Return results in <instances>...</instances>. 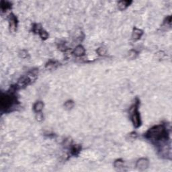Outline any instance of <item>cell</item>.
Here are the masks:
<instances>
[{
    "label": "cell",
    "instance_id": "3957f363",
    "mask_svg": "<svg viewBox=\"0 0 172 172\" xmlns=\"http://www.w3.org/2000/svg\"><path fill=\"white\" fill-rule=\"evenodd\" d=\"M140 105V100L138 98H136L134 104L132 106L130 109V116L132 123L136 128H139L141 125V114L138 111V107Z\"/></svg>",
    "mask_w": 172,
    "mask_h": 172
},
{
    "label": "cell",
    "instance_id": "7a4b0ae2",
    "mask_svg": "<svg viewBox=\"0 0 172 172\" xmlns=\"http://www.w3.org/2000/svg\"><path fill=\"white\" fill-rule=\"evenodd\" d=\"M18 89V87L15 86H11L9 90L5 93H1L0 106H1V112L8 113L13 111L16 107H18L19 102L17 96H16V91Z\"/></svg>",
    "mask_w": 172,
    "mask_h": 172
},
{
    "label": "cell",
    "instance_id": "e0dca14e",
    "mask_svg": "<svg viewBox=\"0 0 172 172\" xmlns=\"http://www.w3.org/2000/svg\"><path fill=\"white\" fill-rule=\"evenodd\" d=\"M56 65V61H50L49 62L47 63L46 65V67L48 68H51V67H54Z\"/></svg>",
    "mask_w": 172,
    "mask_h": 172
},
{
    "label": "cell",
    "instance_id": "7c38bea8",
    "mask_svg": "<svg viewBox=\"0 0 172 172\" xmlns=\"http://www.w3.org/2000/svg\"><path fill=\"white\" fill-rule=\"evenodd\" d=\"M114 166L115 168L118 169V170H121V168L124 169V161L121 159H117L114 161Z\"/></svg>",
    "mask_w": 172,
    "mask_h": 172
},
{
    "label": "cell",
    "instance_id": "9c48e42d",
    "mask_svg": "<svg viewBox=\"0 0 172 172\" xmlns=\"http://www.w3.org/2000/svg\"><path fill=\"white\" fill-rule=\"evenodd\" d=\"M44 108V103L42 101H38L33 106V110L36 114L42 113V110Z\"/></svg>",
    "mask_w": 172,
    "mask_h": 172
},
{
    "label": "cell",
    "instance_id": "277c9868",
    "mask_svg": "<svg viewBox=\"0 0 172 172\" xmlns=\"http://www.w3.org/2000/svg\"><path fill=\"white\" fill-rule=\"evenodd\" d=\"M8 22H9V28L10 32H15L17 30L18 26V19L17 17L14 14L11 13L8 16Z\"/></svg>",
    "mask_w": 172,
    "mask_h": 172
},
{
    "label": "cell",
    "instance_id": "9a60e30c",
    "mask_svg": "<svg viewBox=\"0 0 172 172\" xmlns=\"http://www.w3.org/2000/svg\"><path fill=\"white\" fill-rule=\"evenodd\" d=\"M97 53H98L99 55H105L106 53V49L103 47H100L97 50Z\"/></svg>",
    "mask_w": 172,
    "mask_h": 172
},
{
    "label": "cell",
    "instance_id": "8fae6325",
    "mask_svg": "<svg viewBox=\"0 0 172 172\" xmlns=\"http://www.w3.org/2000/svg\"><path fill=\"white\" fill-rule=\"evenodd\" d=\"M11 4L9 3L8 1H1V11H6L8 9H11Z\"/></svg>",
    "mask_w": 172,
    "mask_h": 172
},
{
    "label": "cell",
    "instance_id": "30bf717a",
    "mask_svg": "<svg viewBox=\"0 0 172 172\" xmlns=\"http://www.w3.org/2000/svg\"><path fill=\"white\" fill-rule=\"evenodd\" d=\"M132 4L131 1H121L118 3V7L120 10H124Z\"/></svg>",
    "mask_w": 172,
    "mask_h": 172
},
{
    "label": "cell",
    "instance_id": "5bb4252c",
    "mask_svg": "<svg viewBox=\"0 0 172 172\" xmlns=\"http://www.w3.org/2000/svg\"><path fill=\"white\" fill-rule=\"evenodd\" d=\"M64 106L65 108V109H67V110L72 109V108H74V101H72V100L67 101V102L65 103Z\"/></svg>",
    "mask_w": 172,
    "mask_h": 172
},
{
    "label": "cell",
    "instance_id": "8992f818",
    "mask_svg": "<svg viewBox=\"0 0 172 172\" xmlns=\"http://www.w3.org/2000/svg\"><path fill=\"white\" fill-rule=\"evenodd\" d=\"M143 31L142 30L138 29V28L135 27L133 29V34H132V39H133L134 41H138V40H139L141 36H143Z\"/></svg>",
    "mask_w": 172,
    "mask_h": 172
},
{
    "label": "cell",
    "instance_id": "ba28073f",
    "mask_svg": "<svg viewBox=\"0 0 172 172\" xmlns=\"http://www.w3.org/2000/svg\"><path fill=\"white\" fill-rule=\"evenodd\" d=\"M81 150V147L79 145H71L69 148L70 154L74 156H77L80 153Z\"/></svg>",
    "mask_w": 172,
    "mask_h": 172
},
{
    "label": "cell",
    "instance_id": "5b68a950",
    "mask_svg": "<svg viewBox=\"0 0 172 172\" xmlns=\"http://www.w3.org/2000/svg\"><path fill=\"white\" fill-rule=\"evenodd\" d=\"M149 166V161L147 159L145 158H141L138 159L137 162H136V167L139 170H145L147 169Z\"/></svg>",
    "mask_w": 172,
    "mask_h": 172
},
{
    "label": "cell",
    "instance_id": "4fadbf2b",
    "mask_svg": "<svg viewBox=\"0 0 172 172\" xmlns=\"http://www.w3.org/2000/svg\"><path fill=\"white\" fill-rule=\"evenodd\" d=\"M37 34H39L40 37H41L42 40H46L49 38L48 33H47V32H46L45 30L42 29V28L39 30V31H38Z\"/></svg>",
    "mask_w": 172,
    "mask_h": 172
},
{
    "label": "cell",
    "instance_id": "2e32d148",
    "mask_svg": "<svg viewBox=\"0 0 172 172\" xmlns=\"http://www.w3.org/2000/svg\"><path fill=\"white\" fill-rule=\"evenodd\" d=\"M171 16H168V17L166 18V20H164L163 24L166 25L168 24L169 26H171Z\"/></svg>",
    "mask_w": 172,
    "mask_h": 172
},
{
    "label": "cell",
    "instance_id": "52a82bcc",
    "mask_svg": "<svg viewBox=\"0 0 172 172\" xmlns=\"http://www.w3.org/2000/svg\"><path fill=\"white\" fill-rule=\"evenodd\" d=\"M73 54H74L75 56H77V57H81V56H83L85 55V54H86V50H85L84 46H82L81 45H78L75 47L74 52H73Z\"/></svg>",
    "mask_w": 172,
    "mask_h": 172
},
{
    "label": "cell",
    "instance_id": "6da1fadb",
    "mask_svg": "<svg viewBox=\"0 0 172 172\" xmlns=\"http://www.w3.org/2000/svg\"><path fill=\"white\" fill-rule=\"evenodd\" d=\"M145 137L155 146L160 156L171 159L170 129L168 124L153 126L145 133Z\"/></svg>",
    "mask_w": 172,
    "mask_h": 172
}]
</instances>
